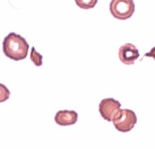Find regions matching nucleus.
Segmentation results:
<instances>
[{
	"instance_id": "nucleus-1",
	"label": "nucleus",
	"mask_w": 155,
	"mask_h": 149,
	"mask_svg": "<svg viewBox=\"0 0 155 149\" xmlns=\"http://www.w3.org/2000/svg\"><path fill=\"white\" fill-rule=\"evenodd\" d=\"M29 48V44L26 39L16 33H10L3 40V53L14 61L25 59L28 55Z\"/></svg>"
},
{
	"instance_id": "nucleus-2",
	"label": "nucleus",
	"mask_w": 155,
	"mask_h": 149,
	"mask_svg": "<svg viewBox=\"0 0 155 149\" xmlns=\"http://www.w3.org/2000/svg\"><path fill=\"white\" fill-rule=\"evenodd\" d=\"M137 119L134 111L130 109H120L113 120L116 130L121 133H127L133 129Z\"/></svg>"
},
{
	"instance_id": "nucleus-3",
	"label": "nucleus",
	"mask_w": 155,
	"mask_h": 149,
	"mask_svg": "<svg viewBox=\"0 0 155 149\" xmlns=\"http://www.w3.org/2000/svg\"><path fill=\"white\" fill-rule=\"evenodd\" d=\"M135 10V3L132 0H113L110 2V12L114 17L120 20L131 18Z\"/></svg>"
},
{
	"instance_id": "nucleus-4",
	"label": "nucleus",
	"mask_w": 155,
	"mask_h": 149,
	"mask_svg": "<svg viewBox=\"0 0 155 149\" xmlns=\"http://www.w3.org/2000/svg\"><path fill=\"white\" fill-rule=\"evenodd\" d=\"M121 106V105L119 102L113 98L104 99L100 102L99 111L104 120L111 122L120 110Z\"/></svg>"
},
{
	"instance_id": "nucleus-5",
	"label": "nucleus",
	"mask_w": 155,
	"mask_h": 149,
	"mask_svg": "<svg viewBox=\"0 0 155 149\" xmlns=\"http://www.w3.org/2000/svg\"><path fill=\"white\" fill-rule=\"evenodd\" d=\"M139 56L138 49L134 45L130 43L121 46L119 50L120 60L126 65H134Z\"/></svg>"
},
{
	"instance_id": "nucleus-6",
	"label": "nucleus",
	"mask_w": 155,
	"mask_h": 149,
	"mask_svg": "<svg viewBox=\"0 0 155 149\" xmlns=\"http://www.w3.org/2000/svg\"><path fill=\"white\" fill-rule=\"evenodd\" d=\"M78 114L74 110H60L57 113L54 117L55 123L60 126H70L77 122Z\"/></svg>"
},
{
	"instance_id": "nucleus-7",
	"label": "nucleus",
	"mask_w": 155,
	"mask_h": 149,
	"mask_svg": "<svg viewBox=\"0 0 155 149\" xmlns=\"http://www.w3.org/2000/svg\"><path fill=\"white\" fill-rule=\"evenodd\" d=\"M31 60L36 66H41L43 64V56L37 52L35 47H33L31 52Z\"/></svg>"
},
{
	"instance_id": "nucleus-8",
	"label": "nucleus",
	"mask_w": 155,
	"mask_h": 149,
	"mask_svg": "<svg viewBox=\"0 0 155 149\" xmlns=\"http://www.w3.org/2000/svg\"><path fill=\"white\" fill-rule=\"evenodd\" d=\"M75 2L78 6L83 9H89L94 8L96 5L97 1H86V0H76Z\"/></svg>"
},
{
	"instance_id": "nucleus-9",
	"label": "nucleus",
	"mask_w": 155,
	"mask_h": 149,
	"mask_svg": "<svg viewBox=\"0 0 155 149\" xmlns=\"http://www.w3.org/2000/svg\"><path fill=\"white\" fill-rule=\"evenodd\" d=\"M153 57L155 60V46L153 47L150 52L148 53H146L144 55L143 57Z\"/></svg>"
}]
</instances>
